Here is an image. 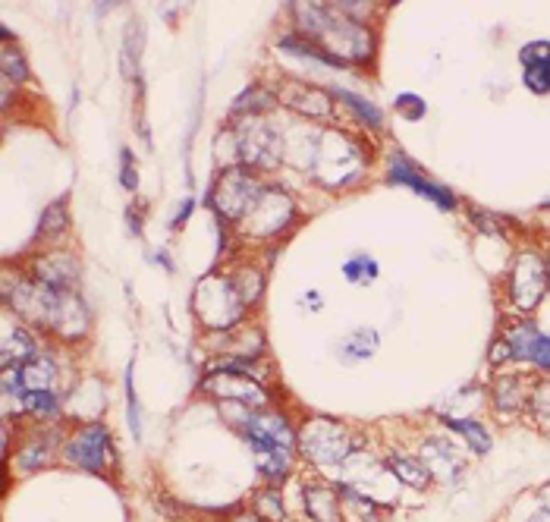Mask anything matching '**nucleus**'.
Listing matches in <instances>:
<instances>
[{"instance_id":"obj_1","label":"nucleus","mask_w":550,"mask_h":522,"mask_svg":"<svg viewBox=\"0 0 550 522\" xmlns=\"http://www.w3.org/2000/svg\"><path fill=\"white\" fill-rule=\"evenodd\" d=\"M296 13V35L312 41L327 57H334L340 67L349 63H365L374 57V35L362 26L343 16L334 4H299Z\"/></svg>"},{"instance_id":"obj_2","label":"nucleus","mask_w":550,"mask_h":522,"mask_svg":"<svg viewBox=\"0 0 550 522\" xmlns=\"http://www.w3.org/2000/svg\"><path fill=\"white\" fill-rule=\"evenodd\" d=\"M296 444L302 460L321 475L340 472L349 456L359 447H365L356 428H349L330 416H308L305 422H299Z\"/></svg>"},{"instance_id":"obj_3","label":"nucleus","mask_w":550,"mask_h":522,"mask_svg":"<svg viewBox=\"0 0 550 522\" xmlns=\"http://www.w3.org/2000/svg\"><path fill=\"white\" fill-rule=\"evenodd\" d=\"M192 309L198 315V324L205 328V334H227V331L249 321L246 302L239 299L230 274H224V271H214V274L198 280Z\"/></svg>"},{"instance_id":"obj_4","label":"nucleus","mask_w":550,"mask_h":522,"mask_svg":"<svg viewBox=\"0 0 550 522\" xmlns=\"http://www.w3.org/2000/svg\"><path fill=\"white\" fill-rule=\"evenodd\" d=\"M60 463L92 472V475H110L117 469V450L114 438L104 422H88V425H70L66 438L60 444Z\"/></svg>"},{"instance_id":"obj_5","label":"nucleus","mask_w":550,"mask_h":522,"mask_svg":"<svg viewBox=\"0 0 550 522\" xmlns=\"http://www.w3.org/2000/svg\"><path fill=\"white\" fill-rule=\"evenodd\" d=\"M230 136L236 145L239 167H249L255 173H268L286 158L283 133L264 117H239L230 126Z\"/></svg>"},{"instance_id":"obj_6","label":"nucleus","mask_w":550,"mask_h":522,"mask_svg":"<svg viewBox=\"0 0 550 522\" xmlns=\"http://www.w3.org/2000/svg\"><path fill=\"white\" fill-rule=\"evenodd\" d=\"M268 186L255 170L249 167H230L220 173V180L211 189V205L214 211L230 224H239L242 217L252 211V205L258 202L261 189Z\"/></svg>"},{"instance_id":"obj_7","label":"nucleus","mask_w":550,"mask_h":522,"mask_svg":"<svg viewBox=\"0 0 550 522\" xmlns=\"http://www.w3.org/2000/svg\"><path fill=\"white\" fill-rule=\"evenodd\" d=\"M296 224V202L277 186H264L258 202L252 205V211L236 224L246 236L252 239H277L280 233H286Z\"/></svg>"},{"instance_id":"obj_8","label":"nucleus","mask_w":550,"mask_h":522,"mask_svg":"<svg viewBox=\"0 0 550 522\" xmlns=\"http://www.w3.org/2000/svg\"><path fill=\"white\" fill-rule=\"evenodd\" d=\"M359 167H362L359 148L352 145L349 136H343V133H321L318 136L312 170H315V177L321 183L346 186L352 173H359Z\"/></svg>"},{"instance_id":"obj_9","label":"nucleus","mask_w":550,"mask_h":522,"mask_svg":"<svg viewBox=\"0 0 550 522\" xmlns=\"http://www.w3.org/2000/svg\"><path fill=\"white\" fill-rule=\"evenodd\" d=\"M198 390L217 403H233V406H246V409L274 406V397L268 387L246 375H236V372H205Z\"/></svg>"},{"instance_id":"obj_10","label":"nucleus","mask_w":550,"mask_h":522,"mask_svg":"<svg viewBox=\"0 0 550 522\" xmlns=\"http://www.w3.org/2000/svg\"><path fill=\"white\" fill-rule=\"evenodd\" d=\"M550 287V274H547V261L535 252H522L513 265L510 274V299L519 312H532L541 306V299L547 296Z\"/></svg>"},{"instance_id":"obj_11","label":"nucleus","mask_w":550,"mask_h":522,"mask_svg":"<svg viewBox=\"0 0 550 522\" xmlns=\"http://www.w3.org/2000/svg\"><path fill=\"white\" fill-rule=\"evenodd\" d=\"M104 406H107V397H104V384H101V378H98V375L76 378L73 387L66 390V397H63V422H66V425L101 422Z\"/></svg>"},{"instance_id":"obj_12","label":"nucleus","mask_w":550,"mask_h":522,"mask_svg":"<svg viewBox=\"0 0 550 522\" xmlns=\"http://www.w3.org/2000/svg\"><path fill=\"white\" fill-rule=\"evenodd\" d=\"M29 277L38 280V284H44V287L76 293V287H79V261H76L73 252H66V249H48L32 261Z\"/></svg>"},{"instance_id":"obj_13","label":"nucleus","mask_w":550,"mask_h":522,"mask_svg":"<svg viewBox=\"0 0 550 522\" xmlns=\"http://www.w3.org/2000/svg\"><path fill=\"white\" fill-rule=\"evenodd\" d=\"M277 101L286 104L293 114H299L308 123H327L330 117H334V98H330V92L318 89V85L286 82L277 92Z\"/></svg>"},{"instance_id":"obj_14","label":"nucleus","mask_w":550,"mask_h":522,"mask_svg":"<svg viewBox=\"0 0 550 522\" xmlns=\"http://www.w3.org/2000/svg\"><path fill=\"white\" fill-rule=\"evenodd\" d=\"M387 177L393 183L415 189L418 195H425V199L434 202L437 208H444V211L456 208V195L450 189H444L440 183H431L428 177H422V170H418L406 155H400V151H393V155H390V161H387Z\"/></svg>"},{"instance_id":"obj_15","label":"nucleus","mask_w":550,"mask_h":522,"mask_svg":"<svg viewBox=\"0 0 550 522\" xmlns=\"http://www.w3.org/2000/svg\"><path fill=\"white\" fill-rule=\"evenodd\" d=\"M41 350H44V346H41V337L35 334V328H29L26 321H19L13 312H7L4 343H0V365H4V368L26 365V362L35 359Z\"/></svg>"},{"instance_id":"obj_16","label":"nucleus","mask_w":550,"mask_h":522,"mask_svg":"<svg viewBox=\"0 0 550 522\" xmlns=\"http://www.w3.org/2000/svg\"><path fill=\"white\" fill-rule=\"evenodd\" d=\"M302 516L308 522H346L337 485L321 482V478L302 482Z\"/></svg>"},{"instance_id":"obj_17","label":"nucleus","mask_w":550,"mask_h":522,"mask_svg":"<svg viewBox=\"0 0 550 522\" xmlns=\"http://www.w3.org/2000/svg\"><path fill=\"white\" fill-rule=\"evenodd\" d=\"M528 400H532V384L522 375H510V372H500V378L491 387V403L494 412L503 419H516L528 409Z\"/></svg>"},{"instance_id":"obj_18","label":"nucleus","mask_w":550,"mask_h":522,"mask_svg":"<svg viewBox=\"0 0 550 522\" xmlns=\"http://www.w3.org/2000/svg\"><path fill=\"white\" fill-rule=\"evenodd\" d=\"M522 60V82L528 92L547 95L550 92V41H532L519 51Z\"/></svg>"},{"instance_id":"obj_19","label":"nucleus","mask_w":550,"mask_h":522,"mask_svg":"<svg viewBox=\"0 0 550 522\" xmlns=\"http://www.w3.org/2000/svg\"><path fill=\"white\" fill-rule=\"evenodd\" d=\"M418 460L425 463L431 478H453L456 472H462L456 444L447 438H425L422 447H418Z\"/></svg>"},{"instance_id":"obj_20","label":"nucleus","mask_w":550,"mask_h":522,"mask_svg":"<svg viewBox=\"0 0 550 522\" xmlns=\"http://www.w3.org/2000/svg\"><path fill=\"white\" fill-rule=\"evenodd\" d=\"M387 466H390V472L396 475V482L400 485H409V488H428L434 478H431V472L425 469V463L418 460V456H409V453H390L387 456Z\"/></svg>"},{"instance_id":"obj_21","label":"nucleus","mask_w":550,"mask_h":522,"mask_svg":"<svg viewBox=\"0 0 550 522\" xmlns=\"http://www.w3.org/2000/svg\"><path fill=\"white\" fill-rule=\"evenodd\" d=\"M500 337L506 340V346H510L513 362H525V365H528V359H532L535 346H538V340H541V328H538L535 321H516V324H510V328H506Z\"/></svg>"},{"instance_id":"obj_22","label":"nucleus","mask_w":550,"mask_h":522,"mask_svg":"<svg viewBox=\"0 0 550 522\" xmlns=\"http://www.w3.org/2000/svg\"><path fill=\"white\" fill-rule=\"evenodd\" d=\"M252 513L261 522H290V507H286L283 485H264L252 497Z\"/></svg>"},{"instance_id":"obj_23","label":"nucleus","mask_w":550,"mask_h":522,"mask_svg":"<svg viewBox=\"0 0 550 522\" xmlns=\"http://www.w3.org/2000/svg\"><path fill=\"white\" fill-rule=\"evenodd\" d=\"M340 500H343V519L346 522H378L381 519V504H374L371 497H365L362 491L349 488V485H337Z\"/></svg>"},{"instance_id":"obj_24","label":"nucleus","mask_w":550,"mask_h":522,"mask_svg":"<svg viewBox=\"0 0 550 522\" xmlns=\"http://www.w3.org/2000/svg\"><path fill=\"white\" fill-rule=\"evenodd\" d=\"M444 428H450V431H456L462 441L469 444V450L472 453H478V456H484L491 450V434H488V428H484L478 419H472V416H447L444 419Z\"/></svg>"},{"instance_id":"obj_25","label":"nucleus","mask_w":550,"mask_h":522,"mask_svg":"<svg viewBox=\"0 0 550 522\" xmlns=\"http://www.w3.org/2000/svg\"><path fill=\"white\" fill-rule=\"evenodd\" d=\"M378 346H381L378 331H374V328H359V331H352L340 343V359L343 362H365V359H371L374 353H378Z\"/></svg>"},{"instance_id":"obj_26","label":"nucleus","mask_w":550,"mask_h":522,"mask_svg":"<svg viewBox=\"0 0 550 522\" xmlns=\"http://www.w3.org/2000/svg\"><path fill=\"white\" fill-rule=\"evenodd\" d=\"M230 280H233L239 299L246 302V309L252 312L261 302V296H264V271L252 268V265H242V268L230 271Z\"/></svg>"},{"instance_id":"obj_27","label":"nucleus","mask_w":550,"mask_h":522,"mask_svg":"<svg viewBox=\"0 0 550 522\" xmlns=\"http://www.w3.org/2000/svg\"><path fill=\"white\" fill-rule=\"evenodd\" d=\"M330 92H334L346 104V111L352 114V120L365 123L368 129H381L384 126V111H381L378 104H371L368 98H362L356 92H346V89H330Z\"/></svg>"},{"instance_id":"obj_28","label":"nucleus","mask_w":550,"mask_h":522,"mask_svg":"<svg viewBox=\"0 0 550 522\" xmlns=\"http://www.w3.org/2000/svg\"><path fill=\"white\" fill-rule=\"evenodd\" d=\"M277 104V92H264V89H249L242 92L233 104V114L239 117H264Z\"/></svg>"},{"instance_id":"obj_29","label":"nucleus","mask_w":550,"mask_h":522,"mask_svg":"<svg viewBox=\"0 0 550 522\" xmlns=\"http://www.w3.org/2000/svg\"><path fill=\"white\" fill-rule=\"evenodd\" d=\"M0 70H4V85H13V82H26L29 79V63L26 57H22V51L13 45V41L7 38L4 51H0Z\"/></svg>"},{"instance_id":"obj_30","label":"nucleus","mask_w":550,"mask_h":522,"mask_svg":"<svg viewBox=\"0 0 550 522\" xmlns=\"http://www.w3.org/2000/svg\"><path fill=\"white\" fill-rule=\"evenodd\" d=\"M70 230V217H66V202H54L48 205V211L41 214V227L38 236H48V243H54L57 236H63Z\"/></svg>"},{"instance_id":"obj_31","label":"nucleus","mask_w":550,"mask_h":522,"mask_svg":"<svg viewBox=\"0 0 550 522\" xmlns=\"http://www.w3.org/2000/svg\"><path fill=\"white\" fill-rule=\"evenodd\" d=\"M381 274V268H378V261L374 258H368L365 252H359V255H352L346 265H343V277L349 280V284H371L374 277Z\"/></svg>"},{"instance_id":"obj_32","label":"nucleus","mask_w":550,"mask_h":522,"mask_svg":"<svg viewBox=\"0 0 550 522\" xmlns=\"http://www.w3.org/2000/svg\"><path fill=\"white\" fill-rule=\"evenodd\" d=\"M528 412H532V419L550 431V375L538 384H532V400H528Z\"/></svg>"},{"instance_id":"obj_33","label":"nucleus","mask_w":550,"mask_h":522,"mask_svg":"<svg viewBox=\"0 0 550 522\" xmlns=\"http://www.w3.org/2000/svg\"><path fill=\"white\" fill-rule=\"evenodd\" d=\"M126 403H129V431L132 438H142V416H139V400H136V387H132V368L126 372Z\"/></svg>"},{"instance_id":"obj_34","label":"nucleus","mask_w":550,"mask_h":522,"mask_svg":"<svg viewBox=\"0 0 550 522\" xmlns=\"http://www.w3.org/2000/svg\"><path fill=\"white\" fill-rule=\"evenodd\" d=\"M120 180H123V186L129 192H136V186H139V170H136V158H132L129 148L120 151Z\"/></svg>"},{"instance_id":"obj_35","label":"nucleus","mask_w":550,"mask_h":522,"mask_svg":"<svg viewBox=\"0 0 550 522\" xmlns=\"http://www.w3.org/2000/svg\"><path fill=\"white\" fill-rule=\"evenodd\" d=\"M396 111H400L406 120H422L425 117V101L418 95H412V92H406V95L396 98Z\"/></svg>"},{"instance_id":"obj_36","label":"nucleus","mask_w":550,"mask_h":522,"mask_svg":"<svg viewBox=\"0 0 550 522\" xmlns=\"http://www.w3.org/2000/svg\"><path fill=\"white\" fill-rule=\"evenodd\" d=\"M513 362V353H510V346H506V340H494L491 346V365H510Z\"/></svg>"},{"instance_id":"obj_37","label":"nucleus","mask_w":550,"mask_h":522,"mask_svg":"<svg viewBox=\"0 0 550 522\" xmlns=\"http://www.w3.org/2000/svg\"><path fill=\"white\" fill-rule=\"evenodd\" d=\"M192 205H195V202H192V199H186V202H183V208L176 211V217H173V221H170V227H173V230H180V227L186 224V217L192 214Z\"/></svg>"},{"instance_id":"obj_38","label":"nucleus","mask_w":550,"mask_h":522,"mask_svg":"<svg viewBox=\"0 0 550 522\" xmlns=\"http://www.w3.org/2000/svg\"><path fill=\"white\" fill-rule=\"evenodd\" d=\"M544 208H550V199H547V202H544Z\"/></svg>"},{"instance_id":"obj_39","label":"nucleus","mask_w":550,"mask_h":522,"mask_svg":"<svg viewBox=\"0 0 550 522\" xmlns=\"http://www.w3.org/2000/svg\"><path fill=\"white\" fill-rule=\"evenodd\" d=\"M547 274H550V261H547Z\"/></svg>"}]
</instances>
